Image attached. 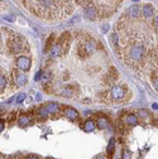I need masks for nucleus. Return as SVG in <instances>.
Here are the masks:
<instances>
[{"label": "nucleus", "mask_w": 158, "mask_h": 159, "mask_svg": "<svg viewBox=\"0 0 158 159\" xmlns=\"http://www.w3.org/2000/svg\"><path fill=\"white\" fill-rule=\"evenodd\" d=\"M41 4L43 7L51 9V8L55 7V0H41Z\"/></svg>", "instance_id": "nucleus-23"}, {"label": "nucleus", "mask_w": 158, "mask_h": 159, "mask_svg": "<svg viewBox=\"0 0 158 159\" xmlns=\"http://www.w3.org/2000/svg\"><path fill=\"white\" fill-rule=\"evenodd\" d=\"M139 115L142 117H148V116H149V114H148V111H146V110H140L139 111Z\"/></svg>", "instance_id": "nucleus-30"}, {"label": "nucleus", "mask_w": 158, "mask_h": 159, "mask_svg": "<svg viewBox=\"0 0 158 159\" xmlns=\"http://www.w3.org/2000/svg\"><path fill=\"white\" fill-rule=\"evenodd\" d=\"M142 12H143V14H144V17L151 18L153 15V13H154V9H153L152 4H144L143 8H142Z\"/></svg>", "instance_id": "nucleus-11"}, {"label": "nucleus", "mask_w": 158, "mask_h": 159, "mask_svg": "<svg viewBox=\"0 0 158 159\" xmlns=\"http://www.w3.org/2000/svg\"><path fill=\"white\" fill-rule=\"evenodd\" d=\"M153 86H154V88H156V90L158 91V78H156V77H153Z\"/></svg>", "instance_id": "nucleus-31"}, {"label": "nucleus", "mask_w": 158, "mask_h": 159, "mask_svg": "<svg viewBox=\"0 0 158 159\" xmlns=\"http://www.w3.org/2000/svg\"><path fill=\"white\" fill-rule=\"evenodd\" d=\"M157 23H158V17H157Z\"/></svg>", "instance_id": "nucleus-38"}, {"label": "nucleus", "mask_w": 158, "mask_h": 159, "mask_svg": "<svg viewBox=\"0 0 158 159\" xmlns=\"http://www.w3.org/2000/svg\"><path fill=\"white\" fill-rule=\"evenodd\" d=\"M63 114H65L70 120H76V119H78L77 110H75V109H72V107H66L65 111H63Z\"/></svg>", "instance_id": "nucleus-8"}, {"label": "nucleus", "mask_w": 158, "mask_h": 159, "mask_svg": "<svg viewBox=\"0 0 158 159\" xmlns=\"http://www.w3.org/2000/svg\"><path fill=\"white\" fill-rule=\"evenodd\" d=\"M144 52H146V49L143 46H139V44H137V46H133L132 49H130V52H129V56L130 58L133 59V61H140V59L143 58V56H144Z\"/></svg>", "instance_id": "nucleus-1"}, {"label": "nucleus", "mask_w": 158, "mask_h": 159, "mask_svg": "<svg viewBox=\"0 0 158 159\" xmlns=\"http://www.w3.org/2000/svg\"><path fill=\"white\" fill-rule=\"evenodd\" d=\"M18 123H19L20 126H26V125H28V124H31V117L23 114V115H20L18 117Z\"/></svg>", "instance_id": "nucleus-19"}, {"label": "nucleus", "mask_w": 158, "mask_h": 159, "mask_svg": "<svg viewBox=\"0 0 158 159\" xmlns=\"http://www.w3.org/2000/svg\"><path fill=\"white\" fill-rule=\"evenodd\" d=\"M53 44H55V34H51V36L47 38L46 44H44V52L48 53L51 51V48L53 47Z\"/></svg>", "instance_id": "nucleus-12"}, {"label": "nucleus", "mask_w": 158, "mask_h": 159, "mask_svg": "<svg viewBox=\"0 0 158 159\" xmlns=\"http://www.w3.org/2000/svg\"><path fill=\"white\" fill-rule=\"evenodd\" d=\"M0 159H3V157H0Z\"/></svg>", "instance_id": "nucleus-40"}, {"label": "nucleus", "mask_w": 158, "mask_h": 159, "mask_svg": "<svg viewBox=\"0 0 158 159\" xmlns=\"http://www.w3.org/2000/svg\"><path fill=\"white\" fill-rule=\"evenodd\" d=\"M8 159H15V158H14V157L12 155V157H8Z\"/></svg>", "instance_id": "nucleus-36"}, {"label": "nucleus", "mask_w": 158, "mask_h": 159, "mask_svg": "<svg viewBox=\"0 0 158 159\" xmlns=\"http://www.w3.org/2000/svg\"><path fill=\"white\" fill-rule=\"evenodd\" d=\"M96 128V124L94 120H87L85 123V125H83V130H85L86 133H92L94 130H95Z\"/></svg>", "instance_id": "nucleus-14"}, {"label": "nucleus", "mask_w": 158, "mask_h": 159, "mask_svg": "<svg viewBox=\"0 0 158 159\" xmlns=\"http://www.w3.org/2000/svg\"><path fill=\"white\" fill-rule=\"evenodd\" d=\"M26 97H27V95L24 92H20L19 95L15 97V102H18V104H20V102H23L24 100H26Z\"/></svg>", "instance_id": "nucleus-25"}, {"label": "nucleus", "mask_w": 158, "mask_h": 159, "mask_svg": "<svg viewBox=\"0 0 158 159\" xmlns=\"http://www.w3.org/2000/svg\"><path fill=\"white\" fill-rule=\"evenodd\" d=\"M121 159H130V153H129V150H124V153H123V157H121Z\"/></svg>", "instance_id": "nucleus-29"}, {"label": "nucleus", "mask_w": 158, "mask_h": 159, "mask_svg": "<svg viewBox=\"0 0 158 159\" xmlns=\"http://www.w3.org/2000/svg\"><path fill=\"white\" fill-rule=\"evenodd\" d=\"M108 29H109V26H108V24H105V26H102L101 31H102V33H106V32H108Z\"/></svg>", "instance_id": "nucleus-32"}, {"label": "nucleus", "mask_w": 158, "mask_h": 159, "mask_svg": "<svg viewBox=\"0 0 158 159\" xmlns=\"http://www.w3.org/2000/svg\"><path fill=\"white\" fill-rule=\"evenodd\" d=\"M15 82H17L18 86H24L27 83V76L24 73H20V72L15 73Z\"/></svg>", "instance_id": "nucleus-13"}, {"label": "nucleus", "mask_w": 158, "mask_h": 159, "mask_svg": "<svg viewBox=\"0 0 158 159\" xmlns=\"http://www.w3.org/2000/svg\"><path fill=\"white\" fill-rule=\"evenodd\" d=\"M128 15H129L130 18H138L140 15V13H142V9L138 7V5H132L130 8H128Z\"/></svg>", "instance_id": "nucleus-7"}, {"label": "nucleus", "mask_w": 158, "mask_h": 159, "mask_svg": "<svg viewBox=\"0 0 158 159\" xmlns=\"http://www.w3.org/2000/svg\"><path fill=\"white\" fill-rule=\"evenodd\" d=\"M96 14H97V10L95 9V7L92 5H89L85 8V12H83V15L87 20H94V19L96 18Z\"/></svg>", "instance_id": "nucleus-4"}, {"label": "nucleus", "mask_w": 158, "mask_h": 159, "mask_svg": "<svg viewBox=\"0 0 158 159\" xmlns=\"http://www.w3.org/2000/svg\"><path fill=\"white\" fill-rule=\"evenodd\" d=\"M44 109L47 110L48 114H53L60 110V105H58L57 102H48L47 105H44Z\"/></svg>", "instance_id": "nucleus-10"}, {"label": "nucleus", "mask_w": 158, "mask_h": 159, "mask_svg": "<svg viewBox=\"0 0 158 159\" xmlns=\"http://www.w3.org/2000/svg\"><path fill=\"white\" fill-rule=\"evenodd\" d=\"M108 76H109V78L113 82H114L115 80H118V76H119V74H118L116 68H115V67H111V68L109 69V73H108Z\"/></svg>", "instance_id": "nucleus-21"}, {"label": "nucleus", "mask_w": 158, "mask_h": 159, "mask_svg": "<svg viewBox=\"0 0 158 159\" xmlns=\"http://www.w3.org/2000/svg\"><path fill=\"white\" fill-rule=\"evenodd\" d=\"M82 46H83V49H85V52L87 54H91L94 51H95V43H94L92 41H89L85 44H82Z\"/></svg>", "instance_id": "nucleus-18"}, {"label": "nucleus", "mask_w": 158, "mask_h": 159, "mask_svg": "<svg viewBox=\"0 0 158 159\" xmlns=\"http://www.w3.org/2000/svg\"><path fill=\"white\" fill-rule=\"evenodd\" d=\"M3 19L4 20H7V22L13 23V22H15V15H13V14H10V15H4Z\"/></svg>", "instance_id": "nucleus-26"}, {"label": "nucleus", "mask_w": 158, "mask_h": 159, "mask_svg": "<svg viewBox=\"0 0 158 159\" xmlns=\"http://www.w3.org/2000/svg\"><path fill=\"white\" fill-rule=\"evenodd\" d=\"M132 1H135L137 3V1H140V0H132Z\"/></svg>", "instance_id": "nucleus-37"}, {"label": "nucleus", "mask_w": 158, "mask_h": 159, "mask_svg": "<svg viewBox=\"0 0 158 159\" xmlns=\"http://www.w3.org/2000/svg\"><path fill=\"white\" fill-rule=\"evenodd\" d=\"M125 96V88L123 86H114L110 91V98L113 101H120Z\"/></svg>", "instance_id": "nucleus-2"}, {"label": "nucleus", "mask_w": 158, "mask_h": 159, "mask_svg": "<svg viewBox=\"0 0 158 159\" xmlns=\"http://www.w3.org/2000/svg\"><path fill=\"white\" fill-rule=\"evenodd\" d=\"M114 152H115V140L114 139H111V140L109 141V145H108V148H106L108 157H109L110 159L113 158V155H114Z\"/></svg>", "instance_id": "nucleus-15"}, {"label": "nucleus", "mask_w": 158, "mask_h": 159, "mask_svg": "<svg viewBox=\"0 0 158 159\" xmlns=\"http://www.w3.org/2000/svg\"><path fill=\"white\" fill-rule=\"evenodd\" d=\"M15 119H17V111H12L8 116V120L10 123H13V121H15Z\"/></svg>", "instance_id": "nucleus-27"}, {"label": "nucleus", "mask_w": 158, "mask_h": 159, "mask_svg": "<svg viewBox=\"0 0 158 159\" xmlns=\"http://www.w3.org/2000/svg\"><path fill=\"white\" fill-rule=\"evenodd\" d=\"M110 41L113 42V44H114L115 47H118V44H119V37H118V34H116V33H113V34H111Z\"/></svg>", "instance_id": "nucleus-24"}, {"label": "nucleus", "mask_w": 158, "mask_h": 159, "mask_svg": "<svg viewBox=\"0 0 158 159\" xmlns=\"http://www.w3.org/2000/svg\"><path fill=\"white\" fill-rule=\"evenodd\" d=\"M125 123L128 125H135V124H138V116L134 114H128L125 116Z\"/></svg>", "instance_id": "nucleus-16"}, {"label": "nucleus", "mask_w": 158, "mask_h": 159, "mask_svg": "<svg viewBox=\"0 0 158 159\" xmlns=\"http://www.w3.org/2000/svg\"><path fill=\"white\" fill-rule=\"evenodd\" d=\"M77 3L78 4H81V5L83 7H89V5H91V0H77Z\"/></svg>", "instance_id": "nucleus-28"}, {"label": "nucleus", "mask_w": 158, "mask_h": 159, "mask_svg": "<svg viewBox=\"0 0 158 159\" xmlns=\"http://www.w3.org/2000/svg\"><path fill=\"white\" fill-rule=\"evenodd\" d=\"M51 57L52 58H56V57H58V56H61V52H63L62 51V46L60 43H56V44H53V47L51 48Z\"/></svg>", "instance_id": "nucleus-9"}, {"label": "nucleus", "mask_w": 158, "mask_h": 159, "mask_svg": "<svg viewBox=\"0 0 158 159\" xmlns=\"http://www.w3.org/2000/svg\"><path fill=\"white\" fill-rule=\"evenodd\" d=\"M95 159H106V158L104 157V155H97V157H96Z\"/></svg>", "instance_id": "nucleus-35"}, {"label": "nucleus", "mask_w": 158, "mask_h": 159, "mask_svg": "<svg viewBox=\"0 0 158 159\" xmlns=\"http://www.w3.org/2000/svg\"><path fill=\"white\" fill-rule=\"evenodd\" d=\"M9 46H10V49L13 53H19L23 48V42L19 38H15L14 41H12V43L9 44Z\"/></svg>", "instance_id": "nucleus-5"}, {"label": "nucleus", "mask_w": 158, "mask_h": 159, "mask_svg": "<svg viewBox=\"0 0 158 159\" xmlns=\"http://www.w3.org/2000/svg\"><path fill=\"white\" fill-rule=\"evenodd\" d=\"M39 80H41V82L43 83H47V82H51L52 80V72L49 71H44L41 73V77H39Z\"/></svg>", "instance_id": "nucleus-17"}, {"label": "nucleus", "mask_w": 158, "mask_h": 159, "mask_svg": "<svg viewBox=\"0 0 158 159\" xmlns=\"http://www.w3.org/2000/svg\"><path fill=\"white\" fill-rule=\"evenodd\" d=\"M4 126H5V125H4V121H3V120H0V133H1V131L4 130Z\"/></svg>", "instance_id": "nucleus-33"}, {"label": "nucleus", "mask_w": 158, "mask_h": 159, "mask_svg": "<svg viewBox=\"0 0 158 159\" xmlns=\"http://www.w3.org/2000/svg\"><path fill=\"white\" fill-rule=\"evenodd\" d=\"M17 66H18V68L20 69V71L27 72V71H29V69H31L32 62H31V59H29L28 57L20 56V57L17 58Z\"/></svg>", "instance_id": "nucleus-3"}, {"label": "nucleus", "mask_w": 158, "mask_h": 159, "mask_svg": "<svg viewBox=\"0 0 158 159\" xmlns=\"http://www.w3.org/2000/svg\"><path fill=\"white\" fill-rule=\"evenodd\" d=\"M95 124H96V126L100 129V130H104V129H106L108 126H109V120H108L106 116L101 115V116L97 117V120H96Z\"/></svg>", "instance_id": "nucleus-6"}, {"label": "nucleus", "mask_w": 158, "mask_h": 159, "mask_svg": "<svg viewBox=\"0 0 158 159\" xmlns=\"http://www.w3.org/2000/svg\"><path fill=\"white\" fill-rule=\"evenodd\" d=\"M46 159H52V158H46Z\"/></svg>", "instance_id": "nucleus-39"}, {"label": "nucleus", "mask_w": 158, "mask_h": 159, "mask_svg": "<svg viewBox=\"0 0 158 159\" xmlns=\"http://www.w3.org/2000/svg\"><path fill=\"white\" fill-rule=\"evenodd\" d=\"M60 95L63 97H71L73 95V92L71 90V87H63L62 90L60 91Z\"/></svg>", "instance_id": "nucleus-20"}, {"label": "nucleus", "mask_w": 158, "mask_h": 159, "mask_svg": "<svg viewBox=\"0 0 158 159\" xmlns=\"http://www.w3.org/2000/svg\"><path fill=\"white\" fill-rule=\"evenodd\" d=\"M5 87H7V78L3 73H0V93L4 92Z\"/></svg>", "instance_id": "nucleus-22"}, {"label": "nucleus", "mask_w": 158, "mask_h": 159, "mask_svg": "<svg viewBox=\"0 0 158 159\" xmlns=\"http://www.w3.org/2000/svg\"><path fill=\"white\" fill-rule=\"evenodd\" d=\"M26 159H41V158L37 157V155H29V157H27Z\"/></svg>", "instance_id": "nucleus-34"}]
</instances>
